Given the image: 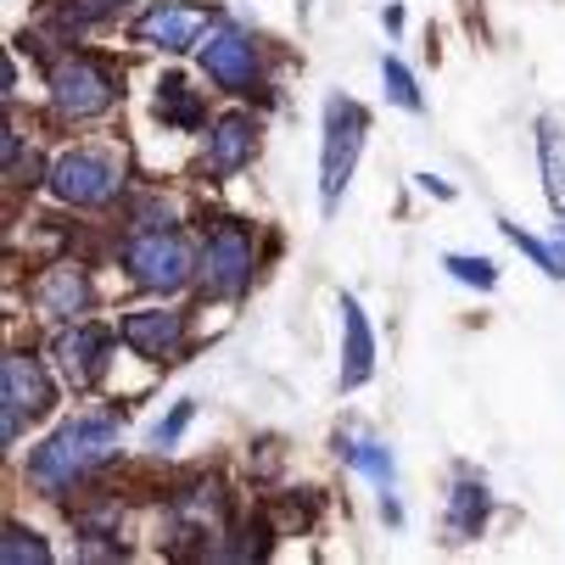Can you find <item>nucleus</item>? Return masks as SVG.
I'll return each instance as SVG.
<instances>
[{
	"label": "nucleus",
	"mask_w": 565,
	"mask_h": 565,
	"mask_svg": "<svg viewBox=\"0 0 565 565\" xmlns=\"http://www.w3.org/2000/svg\"><path fill=\"white\" fill-rule=\"evenodd\" d=\"M124 269L146 286V291H180L191 280V253L180 235H163V230H146L124 247Z\"/></svg>",
	"instance_id": "5"
},
{
	"label": "nucleus",
	"mask_w": 565,
	"mask_h": 565,
	"mask_svg": "<svg viewBox=\"0 0 565 565\" xmlns=\"http://www.w3.org/2000/svg\"><path fill=\"white\" fill-rule=\"evenodd\" d=\"M0 559H7V565H23V559L45 565V559H51V548H45L34 532H23V526H7V543H0Z\"/></svg>",
	"instance_id": "19"
},
{
	"label": "nucleus",
	"mask_w": 565,
	"mask_h": 565,
	"mask_svg": "<svg viewBox=\"0 0 565 565\" xmlns=\"http://www.w3.org/2000/svg\"><path fill=\"white\" fill-rule=\"evenodd\" d=\"M364 107L348 102V96H331L326 102V146H319V202H326V213L342 202L353 169H359V151H364Z\"/></svg>",
	"instance_id": "2"
},
{
	"label": "nucleus",
	"mask_w": 565,
	"mask_h": 565,
	"mask_svg": "<svg viewBox=\"0 0 565 565\" xmlns=\"http://www.w3.org/2000/svg\"><path fill=\"white\" fill-rule=\"evenodd\" d=\"M51 102H56L62 118H96V113H107L118 102V78L96 56L73 51V56H62L51 67Z\"/></svg>",
	"instance_id": "3"
},
{
	"label": "nucleus",
	"mask_w": 565,
	"mask_h": 565,
	"mask_svg": "<svg viewBox=\"0 0 565 565\" xmlns=\"http://www.w3.org/2000/svg\"><path fill=\"white\" fill-rule=\"evenodd\" d=\"M34 297H40V308H45L51 319H78V313L90 308V280L78 275V269H67V264H62V269H51V275L40 280V291H34Z\"/></svg>",
	"instance_id": "14"
},
{
	"label": "nucleus",
	"mask_w": 565,
	"mask_h": 565,
	"mask_svg": "<svg viewBox=\"0 0 565 565\" xmlns=\"http://www.w3.org/2000/svg\"><path fill=\"white\" fill-rule=\"evenodd\" d=\"M185 426H191V403H180V409H174V415H169L163 426H157V448H169V443H174V437H180Z\"/></svg>",
	"instance_id": "22"
},
{
	"label": "nucleus",
	"mask_w": 565,
	"mask_h": 565,
	"mask_svg": "<svg viewBox=\"0 0 565 565\" xmlns=\"http://www.w3.org/2000/svg\"><path fill=\"white\" fill-rule=\"evenodd\" d=\"M342 386H364L370 370H375V337H370V319L359 308V297H342Z\"/></svg>",
	"instance_id": "11"
},
{
	"label": "nucleus",
	"mask_w": 565,
	"mask_h": 565,
	"mask_svg": "<svg viewBox=\"0 0 565 565\" xmlns=\"http://www.w3.org/2000/svg\"><path fill=\"white\" fill-rule=\"evenodd\" d=\"M448 275L465 280V286H481V291H493V280H499V269H493L488 258H465V253L448 258Z\"/></svg>",
	"instance_id": "21"
},
{
	"label": "nucleus",
	"mask_w": 565,
	"mask_h": 565,
	"mask_svg": "<svg viewBox=\"0 0 565 565\" xmlns=\"http://www.w3.org/2000/svg\"><path fill=\"white\" fill-rule=\"evenodd\" d=\"M253 286V235L241 224H218L202 247V291L207 297H241Z\"/></svg>",
	"instance_id": "6"
},
{
	"label": "nucleus",
	"mask_w": 565,
	"mask_h": 565,
	"mask_svg": "<svg viewBox=\"0 0 565 565\" xmlns=\"http://www.w3.org/2000/svg\"><path fill=\"white\" fill-rule=\"evenodd\" d=\"M348 459L370 476V481H381V488H392V454L381 448V443H353L348 448Z\"/></svg>",
	"instance_id": "20"
},
{
	"label": "nucleus",
	"mask_w": 565,
	"mask_h": 565,
	"mask_svg": "<svg viewBox=\"0 0 565 565\" xmlns=\"http://www.w3.org/2000/svg\"><path fill=\"white\" fill-rule=\"evenodd\" d=\"M202 73L213 78L218 90L247 96L258 85V45H253V34H241L235 23H218L207 34V45H202Z\"/></svg>",
	"instance_id": "8"
},
{
	"label": "nucleus",
	"mask_w": 565,
	"mask_h": 565,
	"mask_svg": "<svg viewBox=\"0 0 565 565\" xmlns=\"http://www.w3.org/2000/svg\"><path fill=\"white\" fill-rule=\"evenodd\" d=\"M420 191H431V196H454V191H448L437 174H420Z\"/></svg>",
	"instance_id": "23"
},
{
	"label": "nucleus",
	"mask_w": 565,
	"mask_h": 565,
	"mask_svg": "<svg viewBox=\"0 0 565 565\" xmlns=\"http://www.w3.org/2000/svg\"><path fill=\"white\" fill-rule=\"evenodd\" d=\"M481 515H488V488H481V481H459V488H454V510H448V532L454 537H476Z\"/></svg>",
	"instance_id": "15"
},
{
	"label": "nucleus",
	"mask_w": 565,
	"mask_h": 565,
	"mask_svg": "<svg viewBox=\"0 0 565 565\" xmlns=\"http://www.w3.org/2000/svg\"><path fill=\"white\" fill-rule=\"evenodd\" d=\"M253 135H258V129H253V118H247V113L218 118V124H213V135H207V169H213V174H235V169L253 157V146H258Z\"/></svg>",
	"instance_id": "12"
},
{
	"label": "nucleus",
	"mask_w": 565,
	"mask_h": 565,
	"mask_svg": "<svg viewBox=\"0 0 565 565\" xmlns=\"http://www.w3.org/2000/svg\"><path fill=\"white\" fill-rule=\"evenodd\" d=\"M107 348H113V337H107V331L73 326V331L56 342V359H62V370H67V381H73V386H96V381H102V370H107Z\"/></svg>",
	"instance_id": "10"
},
{
	"label": "nucleus",
	"mask_w": 565,
	"mask_h": 565,
	"mask_svg": "<svg viewBox=\"0 0 565 565\" xmlns=\"http://www.w3.org/2000/svg\"><path fill=\"white\" fill-rule=\"evenodd\" d=\"M0 397H7V443H18L23 426L51 409L56 392H51V375L40 370V359L7 353V364H0Z\"/></svg>",
	"instance_id": "7"
},
{
	"label": "nucleus",
	"mask_w": 565,
	"mask_h": 565,
	"mask_svg": "<svg viewBox=\"0 0 565 565\" xmlns=\"http://www.w3.org/2000/svg\"><path fill=\"white\" fill-rule=\"evenodd\" d=\"M118 437H124V420H113V415H78L45 448H34L29 481L40 493H62V488H73V481H85L96 465H107L118 454Z\"/></svg>",
	"instance_id": "1"
},
{
	"label": "nucleus",
	"mask_w": 565,
	"mask_h": 565,
	"mask_svg": "<svg viewBox=\"0 0 565 565\" xmlns=\"http://www.w3.org/2000/svg\"><path fill=\"white\" fill-rule=\"evenodd\" d=\"M113 7H124V0H90V12H113Z\"/></svg>",
	"instance_id": "24"
},
{
	"label": "nucleus",
	"mask_w": 565,
	"mask_h": 565,
	"mask_svg": "<svg viewBox=\"0 0 565 565\" xmlns=\"http://www.w3.org/2000/svg\"><path fill=\"white\" fill-rule=\"evenodd\" d=\"M499 230H504V235L515 241V247H521V253H526V258H532V264H537V269L548 275V280H565V253L543 247V241H537V235H526L521 224H499Z\"/></svg>",
	"instance_id": "17"
},
{
	"label": "nucleus",
	"mask_w": 565,
	"mask_h": 565,
	"mask_svg": "<svg viewBox=\"0 0 565 565\" xmlns=\"http://www.w3.org/2000/svg\"><path fill=\"white\" fill-rule=\"evenodd\" d=\"M196 34H202V18L191 12V7H151L146 18H140V40H151V45H163V51H191L196 45Z\"/></svg>",
	"instance_id": "13"
},
{
	"label": "nucleus",
	"mask_w": 565,
	"mask_h": 565,
	"mask_svg": "<svg viewBox=\"0 0 565 565\" xmlns=\"http://www.w3.org/2000/svg\"><path fill=\"white\" fill-rule=\"evenodd\" d=\"M51 191L73 207H102L124 191V174L107 151H67L51 163Z\"/></svg>",
	"instance_id": "4"
},
{
	"label": "nucleus",
	"mask_w": 565,
	"mask_h": 565,
	"mask_svg": "<svg viewBox=\"0 0 565 565\" xmlns=\"http://www.w3.org/2000/svg\"><path fill=\"white\" fill-rule=\"evenodd\" d=\"M381 85H386V96L397 102V107H409V113H420V90H415V78H409V67L403 62H381Z\"/></svg>",
	"instance_id": "18"
},
{
	"label": "nucleus",
	"mask_w": 565,
	"mask_h": 565,
	"mask_svg": "<svg viewBox=\"0 0 565 565\" xmlns=\"http://www.w3.org/2000/svg\"><path fill=\"white\" fill-rule=\"evenodd\" d=\"M157 118H169V124H180V129H196V124H202V107L191 102L185 78H163V96H157Z\"/></svg>",
	"instance_id": "16"
},
{
	"label": "nucleus",
	"mask_w": 565,
	"mask_h": 565,
	"mask_svg": "<svg viewBox=\"0 0 565 565\" xmlns=\"http://www.w3.org/2000/svg\"><path fill=\"white\" fill-rule=\"evenodd\" d=\"M118 331H124V342H129L140 359H169V353L180 348V337H185V313H174V308H146V313H129Z\"/></svg>",
	"instance_id": "9"
}]
</instances>
